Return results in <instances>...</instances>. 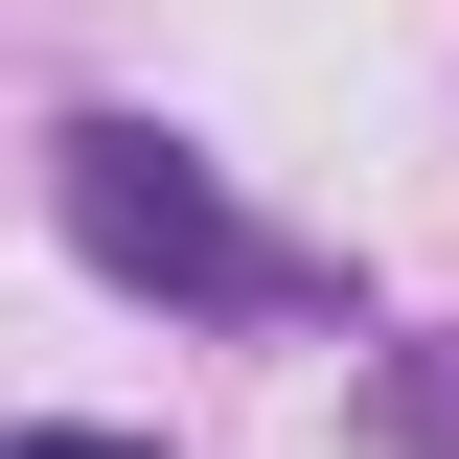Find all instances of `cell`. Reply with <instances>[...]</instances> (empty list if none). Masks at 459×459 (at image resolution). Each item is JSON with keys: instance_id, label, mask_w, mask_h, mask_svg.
<instances>
[{"instance_id": "1", "label": "cell", "mask_w": 459, "mask_h": 459, "mask_svg": "<svg viewBox=\"0 0 459 459\" xmlns=\"http://www.w3.org/2000/svg\"><path fill=\"white\" fill-rule=\"evenodd\" d=\"M69 253H92V276H138V299H207V322H253V299H299V253L253 207H230L207 161H184L161 115H69Z\"/></svg>"}, {"instance_id": "2", "label": "cell", "mask_w": 459, "mask_h": 459, "mask_svg": "<svg viewBox=\"0 0 459 459\" xmlns=\"http://www.w3.org/2000/svg\"><path fill=\"white\" fill-rule=\"evenodd\" d=\"M0 459H161V437H0Z\"/></svg>"}]
</instances>
